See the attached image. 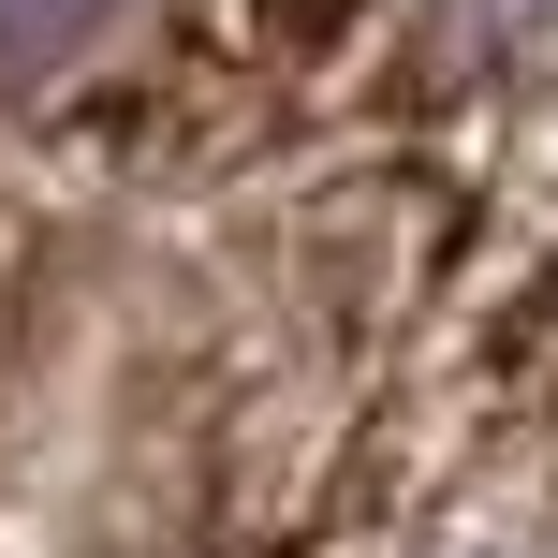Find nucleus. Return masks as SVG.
Returning <instances> with one entry per match:
<instances>
[{
  "label": "nucleus",
  "instance_id": "nucleus-1",
  "mask_svg": "<svg viewBox=\"0 0 558 558\" xmlns=\"http://www.w3.org/2000/svg\"><path fill=\"white\" fill-rule=\"evenodd\" d=\"M88 29H104V0H0V88H45Z\"/></svg>",
  "mask_w": 558,
  "mask_h": 558
}]
</instances>
